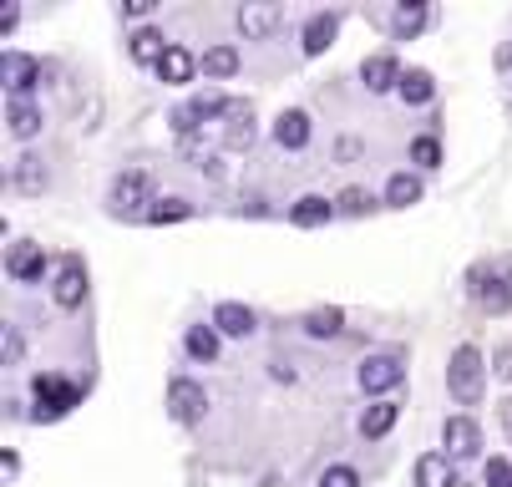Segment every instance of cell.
<instances>
[{"label": "cell", "instance_id": "83f0119b", "mask_svg": "<svg viewBox=\"0 0 512 487\" xmlns=\"http://www.w3.org/2000/svg\"><path fill=\"white\" fill-rule=\"evenodd\" d=\"M371 193H365V188H345L340 198H335V208H340V214H350V219H360V214H371Z\"/></svg>", "mask_w": 512, "mask_h": 487}, {"label": "cell", "instance_id": "9a60e30c", "mask_svg": "<svg viewBox=\"0 0 512 487\" xmlns=\"http://www.w3.org/2000/svg\"><path fill=\"white\" fill-rule=\"evenodd\" d=\"M193 72H198V61H193V51H188V46H168V56L158 61V77H163L168 87H188V82H193Z\"/></svg>", "mask_w": 512, "mask_h": 487}, {"label": "cell", "instance_id": "60d3db41", "mask_svg": "<svg viewBox=\"0 0 512 487\" xmlns=\"http://www.w3.org/2000/svg\"><path fill=\"white\" fill-rule=\"evenodd\" d=\"M122 11H127V16H153V0H127Z\"/></svg>", "mask_w": 512, "mask_h": 487}, {"label": "cell", "instance_id": "7402d4cb", "mask_svg": "<svg viewBox=\"0 0 512 487\" xmlns=\"http://www.w3.org/2000/svg\"><path fill=\"white\" fill-rule=\"evenodd\" d=\"M431 97H436L431 72H421V66H416V72H406V77H401V102H406V107H426Z\"/></svg>", "mask_w": 512, "mask_h": 487}, {"label": "cell", "instance_id": "277c9868", "mask_svg": "<svg viewBox=\"0 0 512 487\" xmlns=\"http://www.w3.org/2000/svg\"><path fill=\"white\" fill-rule=\"evenodd\" d=\"M401 381H406L401 356H365V361H360V391H365V396H386V391H396Z\"/></svg>", "mask_w": 512, "mask_h": 487}, {"label": "cell", "instance_id": "30bf717a", "mask_svg": "<svg viewBox=\"0 0 512 487\" xmlns=\"http://www.w3.org/2000/svg\"><path fill=\"white\" fill-rule=\"evenodd\" d=\"M51 295H56V305H61V310H77V305L87 300V269H82L77 259H66V269L56 274Z\"/></svg>", "mask_w": 512, "mask_h": 487}, {"label": "cell", "instance_id": "f546056e", "mask_svg": "<svg viewBox=\"0 0 512 487\" xmlns=\"http://www.w3.org/2000/svg\"><path fill=\"white\" fill-rule=\"evenodd\" d=\"M411 163H416V168H436V163H442V143H436L431 132L416 137V143H411Z\"/></svg>", "mask_w": 512, "mask_h": 487}, {"label": "cell", "instance_id": "d590c367", "mask_svg": "<svg viewBox=\"0 0 512 487\" xmlns=\"http://www.w3.org/2000/svg\"><path fill=\"white\" fill-rule=\"evenodd\" d=\"M0 351H6V366H16L21 361V335L6 325V340H0Z\"/></svg>", "mask_w": 512, "mask_h": 487}, {"label": "cell", "instance_id": "e0dca14e", "mask_svg": "<svg viewBox=\"0 0 512 487\" xmlns=\"http://www.w3.org/2000/svg\"><path fill=\"white\" fill-rule=\"evenodd\" d=\"M396 416H401V406H396V401H376V406H365V416H360V437H365V442L386 437V432L396 427Z\"/></svg>", "mask_w": 512, "mask_h": 487}, {"label": "cell", "instance_id": "6da1fadb", "mask_svg": "<svg viewBox=\"0 0 512 487\" xmlns=\"http://www.w3.org/2000/svg\"><path fill=\"white\" fill-rule=\"evenodd\" d=\"M447 391L457 406H477L482 391H487V366H482V351L477 345H457L452 361H447Z\"/></svg>", "mask_w": 512, "mask_h": 487}, {"label": "cell", "instance_id": "ac0fdd59", "mask_svg": "<svg viewBox=\"0 0 512 487\" xmlns=\"http://www.w3.org/2000/svg\"><path fill=\"white\" fill-rule=\"evenodd\" d=\"M168 46H173V41H168L163 31H153V26H142V31L132 36V61H137V66H158V61L168 56Z\"/></svg>", "mask_w": 512, "mask_h": 487}, {"label": "cell", "instance_id": "836d02e7", "mask_svg": "<svg viewBox=\"0 0 512 487\" xmlns=\"http://www.w3.org/2000/svg\"><path fill=\"white\" fill-rule=\"evenodd\" d=\"M482 477H487V487H512V467H507V457H492Z\"/></svg>", "mask_w": 512, "mask_h": 487}, {"label": "cell", "instance_id": "3957f363", "mask_svg": "<svg viewBox=\"0 0 512 487\" xmlns=\"http://www.w3.org/2000/svg\"><path fill=\"white\" fill-rule=\"evenodd\" d=\"M36 422H56V416H66L71 406L82 401V391L71 386V381H61V376H36Z\"/></svg>", "mask_w": 512, "mask_h": 487}, {"label": "cell", "instance_id": "f1b7e54d", "mask_svg": "<svg viewBox=\"0 0 512 487\" xmlns=\"http://www.w3.org/2000/svg\"><path fill=\"white\" fill-rule=\"evenodd\" d=\"M340 325H345L340 310H310V315H305V330H310V335H340Z\"/></svg>", "mask_w": 512, "mask_h": 487}, {"label": "cell", "instance_id": "44dd1931", "mask_svg": "<svg viewBox=\"0 0 512 487\" xmlns=\"http://www.w3.org/2000/svg\"><path fill=\"white\" fill-rule=\"evenodd\" d=\"M198 66H203V72H208L213 82H229V77L239 72V66H244V61H239V51H234V46H208Z\"/></svg>", "mask_w": 512, "mask_h": 487}, {"label": "cell", "instance_id": "52a82bcc", "mask_svg": "<svg viewBox=\"0 0 512 487\" xmlns=\"http://www.w3.org/2000/svg\"><path fill=\"white\" fill-rule=\"evenodd\" d=\"M401 61L391 56V51H376V56H365V66H360V82H365V92H401Z\"/></svg>", "mask_w": 512, "mask_h": 487}, {"label": "cell", "instance_id": "ab89813d", "mask_svg": "<svg viewBox=\"0 0 512 487\" xmlns=\"http://www.w3.org/2000/svg\"><path fill=\"white\" fill-rule=\"evenodd\" d=\"M497 376H512V345H502V351H497V366H492Z\"/></svg>", "mask_w": 512, "mask_h": 487}, {"label": "cell", "instance_id": "9c48e42d", "mask_svg": "<svg viewBox=\"0 0 512 487\" xmlns=\"http://www.w3.org/2000/svg\"><path fill=\"white\" fill-rule=\"evenodd\" d=\"M107 203L117 208V214H137V208H142V214H148V173H122L117 183H112V193H107Z\"/></svg>", "mask_w": 512, "mask_h": 487}, {"label": "cell", "instance_id": "ffe728a7", "mask_svg": "<svg viewBox=\"0 0 512 487\" xmlns=\"http://www.w3.org/2000/svg\"><path fill=\"white\" fill-rule=\"evenodd\" d=\"M335 31H340V16H335V11L310 16V26H305V56H320V51L335 41Z\"/></svg>", "mask_w": 512, "mask_h": 487}, {"label": "cell", "instance_id": "d6a6232c", "mask_svg": "<svg viewBox=\"0 0 512 487\" xmlns=\"http://www.w3.org/2000/svg\"><path fill=\"white\" fill-rule=\"evenodd\" d=\"M320 487H360V472L355 467H325Z\"/></svg>", "mask_w": 512, "mask_h": 487}, {"label": "cell", "instance_id": "d4e9b609", "mask_svg": "<svg viewBox=\"0 0 512 487\" xmlns=\"http://www.w3.org/2000/svg\"><path fill=\"white\" fill-rule=\"evenodd\" d=\"M426 6H411V0H406V6H396V16H391V31H396V41H411L421 26H426Z\"/></svg>", "mask_w": 512, "mask_h": 487}, {"label": "cell", "instance_id": "4dcf8cb0", "mask_svg": "<svg viewBox=\"0 0 512 487\" xmlns=\"http://www.w3.org/2000/svg\"><path fill=\"white\" fill-rule=\"evenodd\" d=\"M482 305H487V310H497V315H507V310H512V285L492 280V285L482 290Z\"/></svg>", "mask_w": 512, "mask_h": 487}, {"label": "cell", "instance_id": "4fadbf2b", "mask_svg": "<svg viewBox=\"0 0 512 487\" xmlns=\"http://www.w3.org/2000/svg\"><path fill=\"white\" fill-rule=\"evenodd\" d=\"M416 487H457V467H452V457H442V452L416 457Z\"/></svg>", "mask_w": 512, "mask_h": 487}, {"label": "cell", "instance_id": "e575fe53", "mask_svg": "<svg viewBox=\"0 0 512 487\" xmlns=\"http://www.w3.org/2000/svg\"><path fill=\"white\" fill-rule=\"evenodd\" d=\"M188 107H193V112H198V122H203V117H218V112H224V97H218V92H203V97H198V102H188Z\"/></svg>", "mask_w": 512, "mask_h": 487}, {"label": "cell", "instance_id": "603a6c76", "mask_svg": "<svg viewBox=\"0 0 512 487\" xmlns=\"http://www.w3.org/2000/svg\"><path fill=\"white\" fill-rule=\"evenodd\" d=\"M183 345H188L193 361H218V330H213V325H193V330L183 335Z\"/></svg>", "mask_w": 512, "mask_h": 487}, {"label": "cell", "instance_id": "2e32d148", "mask_svg": "<svg viewBox=\"0 0 512 487\" xmlns=\"http://www.w3.org/2000/svg\"><path fill=\"white\" fill-rule=\"evenodd\" d=\"M6 122H11V137L31 143V137L41 132V107H36L31 97H11V107H6Z\"/></svg>", "mask_w": 512, "mask_h": 487}, {"label": "cell", "instance_id": "f35d334b", "mask_svg": "<svg viewBox=\"0 0 512 487\" xmlns=\"http://www.w3.org/2000/svg\"><path fill=\"white\" fill-rule=\"evenodd\" d=\"M16 472H21V457H16V452H6V457H0V477H6V482H11Z\"/></svg>", "mask_w": 512, "mask_h": 487}, {"label": "cell", "instance_id": "8992f818", "mask_svg": "<svg viewBox=\"0 0 512 487\" xmlns=\"http://www.w3.org/2000/svg\"><path fill=\"white\" fill-rule=\"evenodd\" d=\"M0 82L11 87V97H31V87L41 82V61L26 56V51H6V61H0Z\"/></svg>", "mask_w": 512, "mask_h": 487}, {"label": "cell", "instance_id": "4316f807", "mask_svg": "<svg viewBox=\"0 0 512 487\" xmlns=\"http://www.w3.org/2000/svg\"><path fill=\"white\" fill-rule=\"evenodd\" d=\"M188 214H193L188 198H158L142 219H148V224H178V219H188Z\"/></svg>", "mask_w": 512, "mask_h": 487}, {"label": "cell", "instance_id": "5bb4252c", "mask_svg": "<svg viewBox=\"0 0 512 487\" xmlns=\"http://www.w3.org/2000/svg\"><path fill=\"white\" fill-rule=\"evenodd\" d=\"M6 269H11V280H21V285L41 280V274H46V254H41V244H16L11 259H6Z\"/></svg>", "mask_w": 512, "mask_h": 487}, {"label": "cell", "instance_id": "1f68e13d", "mask_svg": "<svg viewBox=\"0 0 512 487\" xmlns=\"http://www.w3.org/2000/svg\"><path fill=\"white\" fill-rule=\"evenodd\" d=\"M224 143H229V148H249V143H254V122H244V112H239V117L229 122Z\"/></svg>", "mask_w": 512, "mask_h": 487}, {"label": "cell", "instance_id": "8fae6325", "mask_svg": "<svg viewBox=\"0 0 512 487\" xmlns=\"http://www.w3.org/2000/svg\"><path fill=\"white\" fill-rule=\"evenodd\" d=\"M213 325L224 330V335H234V340H244V335H254L259 330V320H254V310L249 305H239V300H224L213 310Z\"/></svg>", "mask_w": 512, "mask_h": 487}, {"label": "cell", "instance_id": "7a4b0ae2", "mask_svg": "<svg viewBox=\"0 0 512 487\" xmlns=\"http://www.w3.org/2000/svg\"><path fill=\"white\" fill-rule=\"evenodd\" d=\"M168 416H173V422H183V427H198L203 416H208V391H203L198 381L178 376V381L168 386Z\"/></svg>", "mask_w": 512, "mask_h": 487}, {"label": "cell", "instance_id": "ba28073f", "mask_svg": "<svg viewBox=\"0 0 512 487\" xmlns=\"http://www.w3.org/2000/svg\"><path fill=\"white\" fill-rule=\"evenodd\" d=\"M442 442H447V457H477L482 452V427L472 422V416H447V427H442Z\"/></svg>", "mask_w": 512, "mask_h": 487}, {"label": "cell", "instance_id": "7c38bea8", "mask_svg": "<svg viewBox=\"0 0 512 487\" xmlns=\"http://www.w3.org/2000/svg\"><path fill=\"white\" fill-rule=\"evenodd\" d=\"M335 214H340V208H335L325 193H305L295 208H289V219H295L300 229H320V224H330Z\"/></svg>", "mask_w": 512, "mask_h": 487}, {"label": "cell", "instance_id": "484cf974", "mask_svg": "<svg viewBox=\"0 0 512 487\" xmlns=\"http://www.w3.org/2000/svg\"><path fill=\"white\" fill-rule=\"evenodd\" d=\"M11 183L21 188V193H41L46 188V168H41V158H16V173H11Z\"/></svg>", "mask_w": 512, "mask_h": 487}, {"label": "cell", "instance_id": "5b68a950", "mask_svg": "<svg viewBox=\"0 0 512 487\" xmlns=\"http://www.w3.org/2000/svg\"><path fill=\"white\" fill-rule=\"evenodd\" d=\"M279 21H284V11L274 6V0H249V6H239V11H234V26H239V36H249V41L274 36V31H279Z\"/></svg>", "mask_w": 512, "mask_h": 487}, {"label": "cell", "instance_id": "74e56055", "mask_svg": "<svg viewBox=\"0 0 512 487\" xmlns=\"http://www.w3.org/2000/svg\"><path fill=\"white\" fill-rule=\"evenodd\" d=\"M492 280H502V285H512V254H502V259L492 264Z\"/></svg>", "mask_w": 512, "mask_h": 487}, {"label": "cell", "instance_id": "b9f144b4", "mask_svg": "<svg viewBox=\"0 0 512 487\" xmlns=\"http://www.w3.org/2000/svg\"><path fill=\"white\" fill-rule=\"evenodd\" d=\"M502 422H507V432H512V401H502Z\"/></svg>", "mask_w": 512, "mask_h": 487}, {"label": "cell", "instance_id": "cb8c5ba5", "mask_svg": "<svg viewBox=\"0 0 512 487\" xmlns=\"http://www.w3.org/2000/svg\"><path fill=\"white\" fill-rule=\"evenodd\" d=\"M416 198H421V178H416V173H391L386 203H391V208H411Z\"/></svg>", "mask_w": 512, "mask_h": 487}, {"label": "cell", "instance_id": "8d00e7d4", "mask_svg": "<svg viewBox=\"0 0 512 487\" xmlns=\"http://www.w3.org/2000/svg\"><path fill=\"white\" fill-rule=\"evenodd\" d=\"M16 21H21V6H0V36L16 31Z\"/></svg>", "mask_w": 512, "mask_h": 487}, {"label": "cell", "instance_id": "d6986e66", "mask_svg": "<svg viewBox=\"0 0 512 487\" xmlns=\"http://www.w3.org/2000/svg\"><path fill=\"white\" fill-rule=\"evenodd\" d=\"M274 143L279 148H305L310 143V117L295 107V112H284L279 122H274Z\"/></svg>", "mask_w": 512, "mask_h": 487}]
</instances>
